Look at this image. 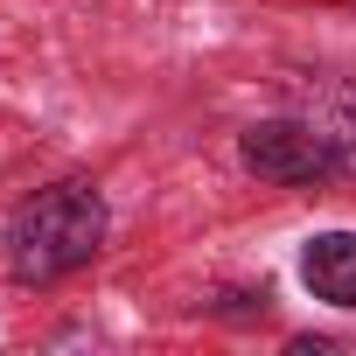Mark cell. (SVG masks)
Masks as SVG:
<instances>
[{
	"mask_svg": "<svg viewBox=\"0 0 356 356\" xmlns=\"http://www.w3.org/2000/svg\"><path fill=\"white\" fill-rule=\"evenodd\" d=\"M238 161L259 175V182H273V189H307V182H328V175L349 161V147H335L300 112H273V119H252L238 133Z\"/></svg>",
	"mask_w": 356,
	"mask_h": 356,
	"instance_id": "2",
	"label": "cell"
},
{
	"mask_svg": "<svg viewBox=\"0 0 356 356\" xmlns=\"http://www.w3.org/2000/svg\"><path fill=\"white\" fill-rule=\"evenodd\" d=\"M286 112H300L307 126H321L335 147H356V84L342 77H307L286 91Z\"/></svg>",
	"mask_w": 356,
	"mask_h": 356,
	"instance_id": "4",
	"label": "cell"
},
{
	"mask_svg": "<svg viewBox=\"0 0 356 356\" xmlns=\"http://www.w3.org/2000/svg\"><path fill=\"white\" fill-rule=\"evenodd\" d=\"M300 286L342 314H356V231H314L300 245Z\"/></svg>",
	"mask_w": 356,
	"mask_h": 356,
	"instance_id": "3",
	"label": "cell"
},
{
	"mask_svg": "<svg viewBox=\"0 0 356 356\" xmlns=\"http://www.w3.org/2000/svg\"><path fill=\"white\" fill-rule=\"evenodd\" d=\"M105 231H112V210L91 182H49L29 203H15L0 252H8V273L22 286H56L105 252Z\"/></svg>",
	"mask_w": 356,
	"mask_h": 356,
	"instance_id": "1",
	"label": "cell"
}]
</instances>
